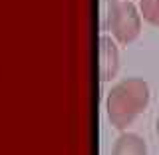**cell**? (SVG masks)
<instances>
[{"label":"cell","instance_id":"obj_1","mask_svg":"<svg viewBox=\"0 0 159 155\" xmlns=\"http://www.w3.org/2000/svg\"><path fill=\"white\" fill-rule=\"evenodd\" d=\"M149 86L141 78H127L117 82L109 89L106 99V112L107 119L116 129L125 131V129L135 121L139 113L145 112L149 106Z\"/></svg>","mask_w":159,"mask_h":155},{"label":"cell","instance_id":"obj_2","mask_svg":"<svg viewBox=\"0 0 159 155\" xmlns=\"http://www.w3.org/2000/svg\"><path fill=\"white\" fill-rule=\"evenodd\" d=\"M107 4V30L119 44H131L141 32V14L133 2H119V0H106Z\"/></svg>","mask_w":159,"mask_h":155},{"label":"cell","instance_id":"obj_3","mask_svg":"<svg viewBox=\"0 0 159 155\" xmlns=\"http://www.w3.org/2000/svg\"><path fill=\"white\" fill-rule=\"evenodd\" d=\"M119 70V50L111 36L103 34L99 38V76L102 82H109L117 76Z\"/></svg>","mask_w":159,"mask_h":155},{"label":"cell","instance_id":"obj_4","mask_svg":"<svg viewBox=\"0 0 159 155\" xmlns=\"http://www.w3.org/2000/svg\"><path fill=\"white\" fill-rule=\"evenodd\" d=\"M111 155H147V145L137 133H121L113 143Z\"/></svg>","mask_w":159,"mask_h":155},{"label":"cell","instance_id":"obj_5","mask_svg":"<svg viewBox=\"0 0 159 155\" xmlns=\"http://www.w3.org/2000/svg\"><path fill=\"white\" fill-rule=\"evenodd\" d=\"M139 12L143 20L159 28V0H141L139 2Z\"/></svg>","mask_w":159,"mask_h":155},{"label":"cell","instance_id":"obj_6","mask_svg":"<svg viewBox=\"0 0 159 155\" xmlns=\"http://www.w3.org/2000/svg\"><path fill=\"white\" fill-rule=\"evenodd\" d=\"M155 129H157V137H159V116H157V121H155Z\"/></svg>","mask_w":159,"mask_h":155}]
</instances>
